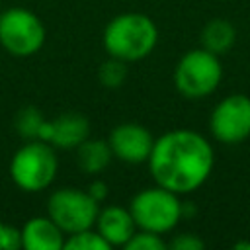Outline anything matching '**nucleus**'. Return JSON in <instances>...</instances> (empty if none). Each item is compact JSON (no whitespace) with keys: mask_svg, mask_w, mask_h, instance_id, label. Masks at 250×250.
Returning <instances> with one entry per match:
<instances>
[{"mask_svg":"<svg viewBox=\"0 0 250 250\" xmlns=\"http://www.w3.org/2000/svg\"><path fill=\"white\" fill-rule=\"evenodd\" d=\"M146 164L156 186L184 195L199 189L209 180L215 152L201 133L174 129L154 139Z\"/></svg>","mask_w":250,"mask_h":250,"instance_id":"f257e3e1","label":"nucleus"},{"mask_svg":"<svg viewBox=\"0 0 250 250\" xmlns=\"http://www.w3.org/2000/svg\"><path fill=\"white\" fill-rule=\"evenodd\" d=\"M102 43L109 57L135 62L154 51L158 43V27L146 14L125 12L105 25Z\"/></svg>","mask_w":250,"mask_h":250,"instance_id":"f03ea898","label":"nucleus"},{"mask_svg":"<svg viewBox=\"0 0 250 250\" xmlns=\"http://www.w3.org/2000/svg\"><path fill=\"white\" fill-rule=\"evenodd\" d=\"M59 160L55 146L41 139H31L21 145L10 160V176L14 184L27 193H37L49 188L57 176Z\"/></svg>","mask_w":250,"mask_h":250,"instance_id":"7ed1b4c3","label":"nucleus"},{"mask_svg":"<svg viewBox=\"0 0 250 250\" xmlns=\"http://www.w3.org/2000/svg\"><path fill=\"white\" fill-rule=\"evenodd\" d=\"M129 211L137 229L164 234L178 227L180 219L184 217V203L180 201L178 193L162 186H154L135 193Z\"/></svg>","mask_w":250,"mask_h":250,"instance_id":"20e7f679","label":"nucleus"},{"mask_svg":"<svg viewBox=\"0 0 250 250\" xmlns=\"http://www.w3.org/2000/svg\"><path fill=\"white\" fill-rule=\"evenodd\" d=\"M223 78V64L219 55L199 47L191 49L178 61L174 68L176 90L188 100L207 98L217 90Z\"/></svg>","mask_w":250,"mask_h":250,"instance_id":"39448f33","label":"nucleus"},{"mask_svg":"<svg viewBox=\"0 0 250 250\" xmlns=\"http://www.w3.org/2000/svg\"><path fill=\"white\" fill-rule=\"evenodd\" d=\"M45 25L27 8L0 12V45L14 57L35 55L45 45Z\"/></svg>","mask_w":250,"mask_h":250,"instance_id":"423d86ee","label":"nucleus"},{"mask_svg":"<svg viewBox=\"0 0 250 250\" xmlns=\"http://www.w3.org/2000/svg\"><path fill=\"white\" fill-rule=\"evenodd\" d=\"M100 203L82 189L61 188L49 195L47 215L61 227L64 234H72L96 225Z\"/></svg>","mask_w":250,"mask_h":250,"instance_id":"0eeeda50","label":"nucleus"},{"mask_svg":"<svg viewBox=\"0 0 250 250\" xmlns=\"http://www.w3.org/2000/svg\"><path fill=\"white\" fill-rule=\"evenodd\" d=\"M209 129L223 145H240L250 137V96L234 92L225 96L209 115Z\"/></svg>","mask_w":250,"mask_h":250,"instance_id":"6e6552de","label":"nucleus"},{"mask_svg":"<svg viewBox=\"0 0 250 250\" xmlns=\"http://www.w3.org/2000/svg\"><path fill=\"white\" fill-rule=\"evenodd\" d=\"M109 148L113 158L127 164H143L148 160L154 137L141 123H119L109 133Z\"/></svg>","mask_w":250,"mask_h":250,"instance_id":"1a4fd4ad","label":"nucleus"},{"mask_svg":"<svg viewBox=\"0 0 250 250\" xmlns=\"http://www.w3.org/2000/svg\"><path fill=\"white\" fill-rule=\"evenodd\" d=\"M90 137V123L80 113H62L53 121H47L41 131V141L51 143L57 148H76Z\"/></svg>","mask_w":250,"mask_h":250,"instance_id":"9d476101","label":"nucleus"},{"mask_svg":"<svg viewBox=\"0 0 250 250\" xmlns=\"http://www.w3.org/2000/svg\"><path fill=\"white\" fill-rule=\"evenodd\" d=\"M94 229L107 240L109 246H125V242L137 230V225L129 207L125 209L121 205H107L100 209Z\"/></svg>","mask_w":250,"mask_h":250,"instance_id":"9b49d317","label":"nucleus"},{"mask_svg":"<svg viewBox=\"0 0 250 250\" xmlns=\"http://www.w3.org/2000/svg\"><path fill=\"white\" fill-rule=\"evenodd\" d=\"M64 246V232L61 227L47 217H33L21 227V248L23 250H61Z\"/></svg>","mask_w":250,"mask_h":250,"instance_id":"f8f14e48","label":"nucleus"},{"mask_svg":"<svg viewBox=\"0 0 250 250\" xmlns=\"http://www.w3.org/2000/svg\"><path fill=\"white\" fill-rule=\"evenodd\" d=\"M113 154L109 143L104 139H86L76 146V162L84 174H100L107 168Z\"/></svg>","mask_w":250,"mask_h":250,"instance_id":"ddd939ff","label":"nucleus"},{"mask_svg":"<svg viewBox=\"0 0 250 250\" xmlns=\"http://www.w3.org/2000/svg\"><path fill=\"white\" fill-rule=\"evenodd\" d=\"M234 41H236V29L227 20H221V18L211 20L201 29V47L215 55L229 53Z\"/></svg>","mask_w":250,"mask_h":250,"instance_id":"4468645a","label":"nucleus"},{"mask_svg":"<svg viewBox=\"0 0 250 250\" xmlns=\"http://www.w3.org/2000/svg\"><path fill=\"white\" fill-rule=\"evenodd\" d=\"M45 119L41 115V111L33 105H27V107H21L18 113H16V119H14V125L18 129V133L31 141V139H41V131L45 127Z\"/></svg>","mask_w":250,"mask_h":250,"instance_id":"2eb2a0df","label":"nucleus"},{"mask_svg":"<svg viewBox=\"0 0 250 250\" xmlns=\"http://www.w3.org/2000/svg\"><path fill=\"white\" fill-rule=\"evenodd\" d=\"M62 248H66V250H109L111 246L92 227V229H84V230L68 234V238H64V246Z\"/></svg>","mask_w":250,"mask_h":250,"instance_id":"dca6fc26","label":"nucleus"},{"mask_svg":"<svg viewBox=\"0 0 250 250\" xmlns=\"http://www.w3.org/2000/svg\"><path fill=\"white\" fill-rule=\"evenodd\" d=\"M98 78L105 88H117L125 82L127 78V62L119 61L115 57H109L107 61L102 62L98 70Z\"/></svg>","mask_w":250,"mask_h":250,"instance_id":"f3484780","label":"nucleus"},{"mask_svg":"<svg viewBox=\"0 0 250 250\" xmlns=\"http://www.w3.org/2000/svg\"><path fill=\"white\" fill-rule=\"evenodd\" d=\"M168 244L162 240V234L137 229L133 236L125 242V250H164Z\"/></svg>","mask_w":250,"mask_h":250,"instance_id":"a211bd4d","label":"nucleus"},{"mask_svg":"<svg viewBox=\"0 0 250 250\" xmlns=\"http://www.w3.org/2000/svg\"><path fill=\"white\" fill-rule=\"evenodd\" d=\"M21 248V229L0 223V250H18Z\"/></svg>","mask_w":250,"mask_h":250,"instance_id":"6ab92c4d","label":"nucleus"},{"mask_svg":"<svg viewBox=\"0 0 250 250\" xmlns=\"http://www.w3.org/2000/svg\"><path fill=\"white\" fill-rule=\"evenodd\" d=\"M168 246L174 250H203L205 242L193 232H182V234H176Z\"/></svg>","mask_w":250,"mask_h":250,"instance_id":"aec40b11","label":"nucleus"},{"mask_svg":"<svg viewBox=\"0 0 250 250\" xmlns=\"http://www.w3.org/2000/svg\"><path fill=\"white\" fill-rule=\"evenodd\" d=\"M86 191H88V193H90L98 203H100V201H104V199L107 197V186H105L102 180H94V182L88 186V189H86Z\"/></svg>","mask_w":250,"mask_h":250,"instance_id":"412c9836","label":"nucleus"},{"mask_svg":"<svg viewBox=\"0 0 250 250\" xmlns=\"http://www.w3.org/2000/svg\"><path fill=\"white\" fill-rule=\"evenodd\" d=\"M234 248L236 250H250V240H240L234 244Z\"/></svg>","mask_w":250,"mask_h":250,"instance_id":"4be33fe9","label":"nucleus"}]
</instances>
